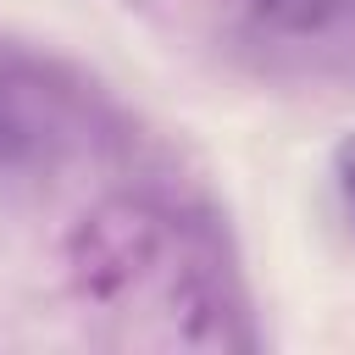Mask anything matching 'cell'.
I'll list each match as a JSON object with an SVG mask.
<instances>
[{"label": "cell", "mask_w": 355, "mask_h": 355, "mask_svg": "<svg viewBox=\"0 0 355 355\" xmlns=\"http://www.w3.org/2000/svg\"><path fill=\"white\" fill-rule=\"evenodd\" d=\"M333 189H338V205H344V222L355 233V133H344L333 144Z\"/></svg>", "instance_id": "cell-2"}, {"label": "cell", "mask_w": 355, "mask_h": 355, "mask_svg": "<svg viewBox=\"0 0 355 355\" xmlns=\"http://www.w3.org/2000/svg\"><path fill=\"white\" fill-rule=\"evenodd\" d=\"M244 6L261 22L283 28V33H311V28H322V22H333L344 11V0H244Z\"/></svg>", "instance_id": "cell-1"}]
</instances>
